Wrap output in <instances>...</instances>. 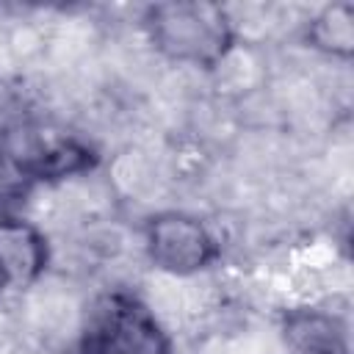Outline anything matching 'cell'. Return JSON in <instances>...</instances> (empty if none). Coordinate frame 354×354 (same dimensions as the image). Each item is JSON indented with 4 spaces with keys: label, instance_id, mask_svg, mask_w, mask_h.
<instances>
[{
    "label": "cell",
    "instance_id": "4",
    "mask_svg": "<svg viewBox=\"0 0 354 354\" xmlns=\"http://www.w3.org/2000/svg\"><path fill=\"white\" fill-rule=\"evenodd\" d=\"M39 238L22 224H0V271L30 277L39 266Z\"/></svg>",
    "mask_w": 354,
    "mask_h": 354
},
{
    "label": "cell",
    "instance_id": "7",
    "mask_svg": "<svg viewBox=\"0 0 354 354\" xmlns=\"http://www.w3.org/2000/svg\"><path fill=\"white\" fill-rule=\"evenodd\" d=\"M0 274H3V271H0Z\"/></svg>",
    "mask_w": 354,
    "mask_h": 354
},
{
    "label": "cell",
    "instance_id": "2",
    "mask_svg": "<svg viewBox=\"0 0 354 354\" xmlns=\"http://www.w3.org/2000/svg\"><path fill=\"white\" fill-rule=\"evenodd\" d=\"M210 238L191 218L169 216L152 227V254L174 274H185L207 260Z\"/></svg>",
    "mask_w": 354,
    "mask_h": 354
},
{
    "label": "cell",
    "instance_id": "1",
    "mask_svg": "<svg viewBox=\"0 0 354 354\" xmlns=\"http://www.w3.org/2000/svg\"><path fill=\"white\" fill-rule=\"evenodd\" d=\"M163 47L185 58H207L224 39V22L210 6H171L158 25Z\"/></svg>",
    "mask_w": 354,
    "mask_h": 354
},
{
    "label": "cell",
    "instance_id": "3",
    "mask_svg": "<svg viewBox=\"0 0 354 354\" xmlns=\"http://www.w3.org/2000/svg\"><path fill=\"white\" fill-rule=\"evenodd\" d=\"M158 332L130 310H111L97 329V354H160Z\"/></svg>",
    "mask_w": 354,
    "mask_h": 354
},
{
    "label": "cell",
    "instance_id": "6",
    "mask_svg": "<svg viewBox=\"0 0 354 354\" xmlns=\"http://www.w3.org/2000/svg\"><path fill=\"white\" fill-rule=\"evenodd\" d=\"M318 39L335 53H346L351 44V14L348 8H332L318 19Z\"/></svg>",
    "mask_w": 354,
    "mask_h": 354
},
{
    "label": "cell",
    "instance_id": "5",
    "mask_svg": "<svg viewBox=\"0 0 354 354\" xmlns=\"http://www.w3.org/2000/svg\"><path fill=\"white\" fill-rule=\"evenodd\" d=\"M293 340L299 354H343L340 340L324 318H301L293 324Z\"/></svg>",
    "mask_w": 354,
    "mask_h": 354
}]
</instances>
